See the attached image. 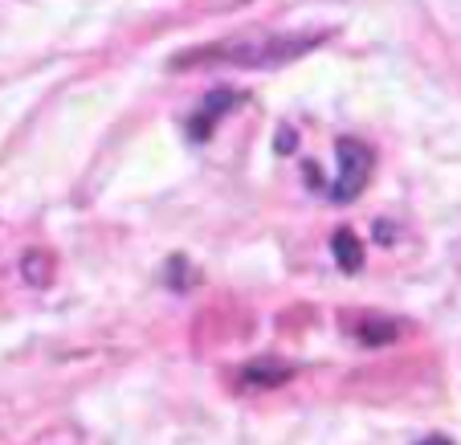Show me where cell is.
Returning <instances> with one entry per match:
<instances>
[{"label": "cell", "mask_w": 461, "mask_h": 445, "mask_svg": "<svg viewBox=\"0 0 461 445\" xmlns=\"http://www.w3.org/2000/svg\"><path fill=\"white\" fill-rule=\"evenodd\" d=\"M367 176H372V148L359 140H339V180L327 188V196H331L335 204H348L356 201L359 193H364Z\"/></svg>", "instance_id": "obj_1"}, {"label": "cell", "mask_w": 461, "mask_h": 445, "mask_svg": "<svg viewBox=\"0 0 461 445\" xmlns=\"http://www.w3.org/2000/svg\"><path fill=\"white\" fill-rule=\"evenodd\" d=\"M331 250H335V258H339V266L348 274H356L359 266H364V250H359V241H356L351 229H339V233L331 237Z\"/></svg>", "instance_id": "obj_2"}, {"label": "cell", "mask_w": 461, "mask_h": 445, "mask_svg": "<svg viewBox=\"0 0 461 445\" xmlns=\"http://www.w3.org/2000/svg\"><path fill=\"white\" fill-rule=\"evenodd\" d=\"M420 445H453V441H445V437H429V441H420Z\"/></svg>", "instance_id": "obj_3"}]
</instances>
